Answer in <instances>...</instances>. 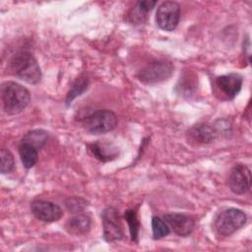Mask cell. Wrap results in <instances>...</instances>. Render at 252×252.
Segmentation results:
<instances>
[{
  "label": "cell",
  "mask_w": 252,
  "mask_h": 252,
  "mask_svg": "<svg viewBox=\"0 0 252 252\" xmlns=\"http://www.w3.org/2000/svg\"><path fill=\"white\" fill-rule=\"evenodd\" d=\"M247 220L245 213L239 209L229 208L221 211L215 219L214 226L218 234L229 236L240 229Z\"/></svg>",
  "instance_id": "obj_3"
},
{
  "label": "cell",
  "mask_w": 252,
  "mask_h": 252,
  "mask_svg": "<svg viewBox=\"0 0 252 252\" xmlns=\"http://www.w3.org/2000/svg\"><path fill=\"white\" fill-rule=\"evenodd\" d=\"M19 155L26 168H32L38 159L37 149L32 145L22 141L19 146Z\"/></svg>",
  "instance_id": "obj_13"
},
{
  "label": "cell",
  "mask_w": 252,
  "mask_h": 252,
  "mask_svg": "<svg viewBox=\"0 0 252 252\" xmlns=\"http://www.w3.org/2000/svg\"><path fill=\"white\" fill-rule=\"evenodd\" d=\"M101 217L103 238L108 242L121 240L124 234L118 211L112 207H108L103 211Z\"/></svg>",
  "instance_id": "obj_7"
},
{
  "label": "cell",
  "mask_w": 252,
  "mask_h": 252,
  "mask_svg": "<svg viewBox=\"0 0 252 252\" xmlns=\"http://www.w3.org/2000/svg\"><path fill=\"white\" fill-rule=\"evenodd\" d=\"M180 20V7L179 4L174 1L162 2L156 14V22L159 29L171 32L173 31Z\"/></svg>",
  "instance_id": "obj_6"
},
{
  "label": "cell",
  "mask_w": 252,
  "mask_h": 252,
  "mask_svg": "<svg viewBox=\"0 0 252 252\" xmlns=\"http://www.w3.org/2000/svg\"><path fill=\"white\" fill-rule=\"evenodd\" d=\"M9 66L16 77L29 84H37L41 79L40 67L30 52L20 51L16 53L11 58Z\"/></svg>",
  "instance_id": "obj_2"
},
{
  "label": "cell",
  "mask_w": 252,
  "mask_h": 252,
  "mask_svg": "<svg viewBox=\"0 0 252 252\" xmlns=\"http://www.w3.org/2000/svg\"><path fill=\"white\" fill-rule=\"evenodd\" d=\"M228 186L230 190L237 195L246 193L251 186L250 169L244 164H235L229 174Z\"/></svg>",
  "instance_id": "obj_9"
},
{
  "label": "cell",
  "mask_w": 252,
  "mask_h": 252,
  "mask_svg": "<svg viewBox=\"0 0 252 252\" xmlns=\"http://www.w3.org/2000/svg\"><path fill=\"white\" fill-rule=\"evenodd\" d=\"M163 220L169 228L179 236L189 235L195 227L194 220L183 214H166L163 216Z\"/></svg>",
  "instance_id": "obj_11"
},
{
  "label": "cell",
  "mask_w": 252,
  "mask_h": 252,
  "mask_svg": "<svg viewBox=\"0 0 252 252\" xmlns=\"http://www.w3.org/2000/svg\"><path fill=\"white\" fill-rule=\"evenodd\" d=\"M31 211L37 220L44 222L57 221L63 216L62 209L49 201H33L31 204Z\"/></svg>",
  "instance_id": "obj_10"
},
{
  "label": "cell",
  "mask_w": 252,
  "mask_h": 252,
  "mask_svg": "<svg viewBox=\"0 0 252 252\" xmlns=\"http://www.w3.org/2000/svg\"><path fill=\"white\" fill-rule=\"evenodd\" d=\"M1 101L4 112L15 115L29 105L31 94L28 89L16 82H4L1 86Z\"/></svg>",
  "instance_id": "obj_1"
},
{
  "label": "cell",
  "mask_w": 252,
  "mask_h": 252,
  "mask_svg": "<svg viewBox=\"0 0 252 252\" xmlns=\"http://www.w3.org/2000/svg\"><path fill=\"white\" fill-rule=\"evenodd\" d=\"M157 1H152V0H144V1H140L137 5V9L143 14V15H147L149 12H151L153 10V8L156 6Z\"/></svg>",
  "instance_id": "obj_21"
},
{
  "label": "cell",
  "mask_w": 252,
  "mask_h": 252,
  "mask_svg": "<svg viewBox=\"0 0 252 252\" xmlns=\"http://www.w3.org/2000/svg\"><path fill=\"white\" fill-rule=\"evenodd\" d=\"M242 83V77L236 73L220 76L215 80L216 93L220 95L221 99H233L240 92Z\"/></svg>",
  "instance_id": "obj_8"
},
{
  "label": "cell",
  "mask_w": 252,
  "mask_h": 252,
  "mask_svg": "<svg viewBox=\"0 0 252 252\" xmlns=\"http://www.w3.org/2000/svg\"><path fill=\"white\" fill-rule=\"evenodd\" d=\"M89 86V80L85 77H80L78 78L73 86L71 87V90L69 91L68 94H67V98H66V102L67 104H69L75 97H77L78 95H80L82 93H84Z\"/></svg>",
  "instance_id": "obj_17"
},
{
  "label": "cell",
  "mask_w": 252,
  "mask_h": 252,
  "mask_svg": "<svg viewBox=\"0 0 252 252\" xmlns=\"http://www.w3.org/2000/svg\"><path fill=\"white\" fill-rule=\"evenodd\" d=\"M47 138H48V135L45 131L37 129V130H32V131L28 132L24 136L22 141L32 145L33 147H35L38 150L46 143Z\"/></svg>",
  "instance_id": "obj_16"
},
{
  "label": "cell",
  "mask_w": 252,
  "mask_h": 252,
  "mask_svg": "<svg viewBox=\"0 0 252 252\" xmlns=\"http://www.w3.org/2000/svg\"><path fill=\"white\" fill-rule=\"evenodd\" d=\"M190 136L199 143H210L215 138L214 130L208 125H197L190 129Z\"/></svg>",
  "instance_id": "obj_15"
},
{
  "label": "cell",
  "mask_w": 252,
  "mask_h": 252,
  "mask_svg": "<svg viewBox=\"0 0 252 252\" xmlns=\"http://www.w3.org/2000/svg\"><path fill=\"white\" fill-rule=\"evenodd\" d=\"M125 219L129 225V230L131 234V238L133 241H138V233L140 228V223L137 219L136 212L134 210H129L125 212Z\"/></svg>",
  "instance_id": "obj_19"
},
{
  "label": "cell",
  "mask_w": 252,
  "mask_h": 252,
  "mask_svg": "<svg viewBox=\"0 0 252 252\" xmlns=\"http://www.w3.org/2000/svg\"><path fill=\"white\" fill-rule=\"evenodd\" d=\"M65 228L72 235L86 234L91 229V219L85 214H78L68 220Z\"/></svg>",
  "instance_id": "obj_12"
},
{
  "label": "cell",
  "mask_w": 252,
  "mask_h": 252,
  "mask_svg": "<svg viewBox=\"0 0 252 252\" xmlns=\"http://www.w3.org/2000/svg\"><path fill=\"white\" fill-rule=\"evenodd\" d=\"M117 125L115 113L109 109H99L83 120L84 128L92 134H103L112 131Z\"/></svg>",
  "instance_id": "obj_4"
},
{
  "label": "cell",
  "mask_w": 252,
  "mask_h": 252,
  "mask_svg": "<svg viewBox=\"0 0 252 252\" xmlns=\"http://www.w3.org/2000/svg\"><path fill=\"white\" fill-rule=\"evenodd\" d=\"M152 229H153V236L155 239H160L169 234V226L158 217H153L152 219Z\"/></svg>",
  "instance_id": "obj_18"
},
{
  "label": "cell",
  "mask_w": 252,
  "mask_h": 252,
  "mask_svg": "<svg viewBox=\"0 0 252 252\" xmlns=\"http://www.w3.org/2000/svg\"><path fill=\"white\" fill-rule=\"evenodd\" d=\"M173 73V65L164 60L155 61L147 65L138 75L139 80L146 85H156L166 81Z\"/></svg>",
  "instance_id": "obj_5"
},
{
  "label": "cell",
  "mask_w": 252,
  "mask_h": 252,
  "mask_svg": "<svg viewBox=\"0 0 252 252\" xmlns=\"http://www.w3.org/2000/svg\"><path fill=\"white\" fill-rule=\"evenodd\" d=\"M0 171L2 174L9 173L13 170L15 161L13 155L6 149H1L0 151Z\"/></svg>",
  "instance_id": "obj_20"
},
{
  "label": "cell",
  "mask_w": 252,
  "mask_h": 252,
  "mask_svg": "<svg viewBox=\"0 0 252 252\" xmlns=\"http://www.w3.org/2000/svg\"><path fill=\"white\" fill-rule=\"evenodd\" d=\"M88 148L92 155L101 161H108L116 157L114 150H111L108 145L100 144L99 142L90 144L88 145Z\"/></svg>",
  "instance_id": "obj_14"
}]
</instances>
